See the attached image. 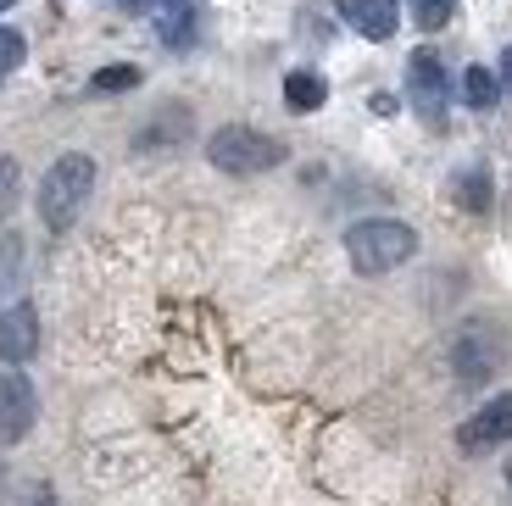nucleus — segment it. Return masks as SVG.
Wrapping results in <instances>:
<instances>
[{
    "label": "nucleus",
    "instance_id": "nucleus-15",
    "mask_svg": "<svg viewBox=\"0 0 512 506\" xmlns=\"http://www.w3.org/2000/svg\"><path fill=\"white\" fill-rule=\"evenodd\" d=\"M17 201H23V167L12 156H0V223L17 212Z\"/></svg>",
    "mask_w": 512,
    "mask_h": 506
},
{
    "label": "nucleus",
    "instance_id": "nucleus-3",
    "mask_svg": "<svg viewBox=\"0 0 512 506\" xmlns=\"http://www.w3.org/2000/svg\"><path fill=\"white\" fill-rule=\"evenodd\" d=\"M206 156H212V167H223V173H268V167L284 162V145L273 140V134H262V128L229 123L206 140Z\"/></svg>",
    "mask_w": 512,
    "mask_h": 506
},
{
    "label": "nucleus",
    "instance_id": "nucleus-18",
    "mask_svg": "<svg viewBox=\"0 0 512 506\" xmlns=\"http://www.w3.org/2000/svg\"><path fill=\"white\" fill-rule=\"evenodd\" d=\"M134 84H140V67H106V73H95L101 95H117V89H134Z\"/></svg>",
    "mask_w": 512,
    "mask_h": 506
},
{
    "label": "nucleus",
    "instance_id": "nucleus-12",
    "mask_svg": "<svg viewBox=\"0 0 512 506\" xmlns=\"http://www.w3.org/2000/svg\"><path fill=\"white\" fill-rule=\"evenodd\" d=\"M23 256V234H0V301L17 295V284H23Z\"/></svg>",
    "mask_w": 512,
    "mask_h": 506
},
{
    "label": "nucleus",
    "instance_id": "nucleus-20",
    "mask_svg": "<svg viewBox=\"0 0 512 506\" xmlns=\"http://www.w3.org/2000/svg\"><path fill=\"white\" fill-rule=\"evenodd\" d=\"M117 6H128V12H151V0H117Z\"/></svg>",
    "mask_w": 512,
    "mask_h": 506
},
{
    "label": "nucleus",
    "instance_id": "nucleus-17",
    "mask_svg": "<svg viewBox=\"0 0 512 506\" xmlns=\"http://www.w3.org/2000/svg\"><path fill=\"white\" fill-rule=\"evenodd\" d=\"M23 56H28L23 34H17V28H0V78L12 73V67H23Z\"/></svg>",
    "mask_w": 512,
    "mask_h": 506
},
{
    "label": "nucleus",
    "instance_id": "nucleus-2",
    "mask_svg": "<svg viewBox=\"0 0 512 506\" xmlns=\"http://www.w3.org/2000/svg\"><path fill=\"white\" fill-rule=\"evenodd\" d=\"M412 251H418V234L396 217H368L346 234V256L357 273H390V267L412 262Z\"/></svg>",
    "mask_w": 512,
    "mask_h": 506
},
{
    "label": "nucleus",
    "instance_id": "nucleus-13",
    "mask_svg": "<svg viewBox=\"0 0 512 506\" xmlns=\"http://www.w3.org/2000/svg\"><path fill=\"white\" fill-rule=\"evenodd\" d=\"M496 89H501V78L490 73V67H468V78H462V101L474 106V112H490V106H496Z\"/></svg>",
    "mask_w": 512,
    "mask_h": 506
},
{
    "label": "nucleus",
    "instance_id": "nucleus-4",
    "mask_svg": "<svg viewBox=\"0 0 512 506\" xmlns=\"http://www.w3.org/2000/svg\"><path fill=\"white\" fill-rule=\"evenodd\" d=\"M34 412H39L34 384H28L17 367H6V373H0V445L23 440V434L34 429Z\"/></svg>",
    "mask_w": 512,
    "mask_h": 506
},
{
    "label": "nucleus",
    "instance_id": "nucleus-7",
    "mask_svg": "<svg viewBox=\"0 0 512 506\" xmlns=\"http://www.w3.org/2000/svg\"><path fill=\"white\" fill-rule=\"evenodd\" d=\"M39 351V317H34V306L28 301H17V306H6L0 312V362H28V356Z\"/></svg>",
    "mask_w": 512,
    "mask_h": 506
},
{
    "label": "nucleus",
    "instance_id": "nucleus-9",
    "mask_svg": "<svg viewBox=\"0 0 512 506\" xmlns=\"http://www.w3.org/2000/svg\"><path fill=\"white\" fill-rule=\"evenodd\" d=\"M151 12H156L162 45H173V51L195 45V34H201V0H151Z\"/></svg>",
    "mask_w": 512,
    "mask_h": 506
},
{
    "label": "nucleus",
    "instance_id": "nucleus-6",
    "mask_svg": "<svg viewBox=\"0 0 512 506\" xmlns=\"http://www.w3.org/2000/svg\"><path fill=\"white\" fill-rule=\"evenodd\" d=\"M512 440V390L496 395V401H485V412H474V418L457 429V445L462 451H490V445Z\"/></svg>",
    "mask_w": 512,
    "mask_h": 506
},
{
    "label": "nucleus",
    "instance_id": "nucleus-22",
    "mask_svg": "<svg viewBox=\"0 0 512 506\" xmlns=\"http://www.w3.org/2000/svg\"><path fill=\"white\" fill-rule=\"evenodd\" d=\"M507 484H512V462H507Z\"/></svg>",
    "mask_w": 512,
    "mask_h": 506
},
{
    "label": "nucleus",
    "instance_id": "nucleus-10",
    "mask_svg": "<svg viewBox=\"0 0 512 506\" xmlns=\"http://www.w3.org/2000/svg\"><path fill=\"white\" fill-rule=\"evenodd\" d=\"M323 101H329V84H323V73L301 67V73L284 78V106H290V112H318Z\"/></svg>",
    "mask_w": 512,
    "mask_h": 506
},
{
    "label": "nucleus",
    "instance_id": "nucleus-21",
    "mask_svg": "<svg viewBox=\"0 0 512 506\" xmlns=\"http://www.w3.org/2000/svg\"><path fill=\"white\" fill-rule=\"evenodd\" d=\"M34 506H51V490H39V495H34Z\"/></svg>",
    "mask_w": 512,
    "mask_h": 506
},
{
    "label": "nucleus",
    "instance_id": "nucleus-14",
    "mask_svg": "<svg viewBox=\"0 0 512 506\" xmlns=\"http://www.w3.org/2000/svg\"><path fill=\"white\" fill-rule=\"evenodd\" d=\"M457 201H462V212H485V206H490V173H485V167L457 173Z\"/></svg>",
    "mask_w": 512,
    "mask_h": 506
},
{
    "label": "nucleus",
    "instance_id": "nucleus-19",
    "mask_svg": "<svg viewBox=\"0 0 512 506\" xmlns=\"http://www.w3.org/2000/svg\"><path fill=\"white\" fill-rule=\"evenodd\" d=\"M501 89H507V95H512V45H507V51H501Z\"/></svg>",
    "mask_w": 512,
    "mask_h": 506
},
{
    "label": "nucleus",
    "instance_id": "nucleus-24",
    "mask_svg": "<svg viewBox=\"0 0 512 506\" xmlns=\"http://www.w3.org/2000/svg\"><path fill=\"white\" fill-rule=\"evenodd\" d=\"M0 479H6V468H0Z\"/></svg>",
    "mask_w": 512,
    "mask_h": 506
},
{
    "label": "nucleus",
    "instance_id": "nucleus-23",
    "mask_svg": "<svg viewBox=\"0 0 512 506\" xmlns=\"http://www.w3.org/2000/svg\"><path fill=\"white\" fill-rule=\"evenodd\" d=\"M6 6H12V0H0V12H6Z\"/></svg>",
    "mask_w": 512,
    "mask_h": 506
},
{
    "label": "nucleus",
    "instance_id": "nucleus-16",
    "mask_svg": "<svg viewBox=\"0 0 512 506\" xmlns=\"http://www.w3.org/2000/svg\"><path fill=\"white\" fill-rule=\"evenodd\" d=\"M451 12H457V0H412V23H418L423 34H440V28L451 23Z\"/></svg>",
    "mask_w": 512,
    "mask_h": 506
},
{
    "label": "nucleus",
    "instance_id": "nucleus-5",
    "mask_svg": "<svg viewBox=\"0 0 512 506\" xmlns=\"http://www.w3.org/2000/svg\"><path fill=\"white\" fill-rule=\"evenodd\" d=\"M407 95H412V106H418L429 123L446 112V67H440L435 51H412V62H407Z\"/></svg>",
    "mask_w": 512,
    "mask_h": 506
},
{
    "label": "nucleus",
    "instance_id": "nucleus-8",
    "mask_svg": "<svg viewBox=\"0 0 512 506\" xmlns=\"http://www.w3.org/2000/svg\"><path fill=\"white\" fill-rule=\"evenodd\" d=\"M334 12L346 17L362 39H396V28H401L396 0H334Z\"/></svg>",
    "mask_w": 512,
    "mask_h": 506
},
{
    "label": "nucleus",
    "instance_id": "nucleus-11",
    "mask_svg": "<svg viewBox=\"0 0 512 506\" xmlns=\"http://www.w3.org/2000/svg\"><path fill=\"white\" fill-rule=\"evenodd\" d=\"M496 362H501V356L485 351V329H468V334H462V345H457V373H462L468 384L485 379V373H496Z\"/></svg>",
    "mask_w": 512,
    "mask_h": 506
},
{
    "label": "nucleus",
    "instance_id": "nucleus-1",
    "mask_svg": "<svg viewBox=\"0 0 512 506\" xmlns=\"http://www.w3.org/2000/svg\"><path fill=\"white\" fill-rule=\"evenodd\" d=\"M90 190H95V162L90 156H78V151L56 156L51 173L39 178V217H45V228H56V234L73 228L78 212H84V201H90Z\"/></svg>",
    "mask_w": 512,
    "mask_h": 506
}]
</instances>
